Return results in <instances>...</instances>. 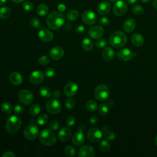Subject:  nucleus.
Masks as SVG:
<instances>
[{
    "mask_svg": "<svg viewBox=\"0 0 157 157\" xmlns=\"http://www.w3.org/2000/svg\"><path fill=\"white\" fill-rule=\"evenodd\" d=\"M30 24L34 28H39L41 26V24H40V20L36 18V17H33L30 20Z\"/></svg>",
    "mask_w": 157,
    "mask_h": 157,
    "instance_id": "40",
    "label": "nucleus"
},
{
    "mask_svg": "<svg viewBox=\"0 0 157 157\" xmlns=\"http://www.w3.org/2000/svg\"><path fill=\"white\" fill-rule=\"evenodd\" d=\"M22 7L26 11H31L34 8V4L31 1H26L23 3Z\"/></svg>",
    "mask_w": 157,
    "mask_h": 157,
    "instance_id": "42",
    "label": "nucleus"
},
{
    "mask_svg": "<svg viewBox=\"0 0 157 157\" xmlns=\"http://www.w3.org/2000/svg\"><path fill=\"white\" fill-rule=\"evenodd\" d=\"M39 39L44 42H49L53 39V34L52 31L45 28H42L38 33Z\"/></svg>",
    "mask_w": 157,
    "mask_h": 157,
    "instance_id": "14",
    "label": "nucleus"
},
{
    "mask_svg": "<svg viewBox=\"0 0 157 157\" xmlns=\"http://www.w3.org/2000/svg\"><path fill=\"white\" fill-rule=\"evenodd\" d=\"M127 42L126 34L122 31H115L109 37L110 44L115 48H121L123 47Z\"/></svg>",
    "mask_w": 157,
    "mask_h": 157,
    "instance_id": "2",
    "label": "nucleus"
},
{
    "mask_svg": "<svg viewBox=\"0 0 157 157\" xmlns=\"http://www.w3.org/2000/svg\"><path fill=\"white\" fill-rule=\"evenodd\" d=\"M86 109L90 112H94L98 109L97 102L94 100H89L86 104Z\"/></svg>",
    "mask_w": 157,
    "mask_h": 157,
    "instance_id": "30",
    "label": "nucleus"
},
{
    "mask_svg": "<svg viewBox=\"0 0 157 157\" xmlns=\"http://www.w3.org/2000/svg\"><path fill=\"white\" fill-rule=\"evenodd\" d=\"M11 1L15 3H20V2H22L24 0H11Z\"/></svg>",
    "mask_w": 157,
    "mask_h": 157,
    "instance_id": "59",
    "label": "nucleus"
},
{
    "mask_svg": "<svg viewBox=\"0 0 157 157\" xmlns=\"http://www.w3.org/2000/svg\"><path fill=\"white\" fill-rule=\"evenodd\" d=\"M39 140L45 145L51 146L56 143V137L52 129H44L40 132Z\"/></svg>",
    "mask_w": 157,
    "mask_h": 157,
    "instance_id": "3",
    "label": "nucleus"
},
{
    "mask_svg": "<svg viewBox=\"0 0 157 157\" xmlns=\"http://www.w3.org/2000/svg\"><path fill=\"white\" fill-rule=\"evenodd\" d=\"M38 63L41 65L45 66L50 63V58L45 55L42 56L38 59Z\"/></svg>",
    "mask_w": 157,
    "mask_h": 157,
    "instance_id": "43",
    "label": "nucleus"
},
{
    "mask_svg": "<svg viewBox=\"0 0 157 157\" xmlns=\"http://www.w3.org/2000/svg\"><path fill=\"white\" fill-rule=\"evenodd\" d=\"M104 34V29L99 25L91 27L88 31V35L93 39H99Z\"/></svg>",
    "mask_w": 157,
    "mask_h": 157,
    "instance_id": "18",
    "label": "nucleus"
},
{
    "mask_svg": "<svg viewBox=\"0 0 157 157\" xmlns=\"http://www.w3.org/2000/svg\"><path fill=\"white\" fill-rule=\"evenodd\" d=\"M75 31L78 34H83V33H84L85 32V28L84 27V26L79 25L76 26Z\"/></svg>",
    "mask_w": 157,
    "mask_h": 157,
    "instance_id": "50",
    "label": "nucleus"
},
{
    "mask_svg": "<svg viewBox=\"0 0 157 157\" xmlns=\"http://www.w3.org/2000/svg\"><path fill=\"white\" fill-rule=\"evenodd\" d=\"M24 111V107L20 105H16L13 108V112L16 114H21Z\"/></svg>",
    "mask_w": 157,
    "mask_h": 157,
    "instance_id": "48",
    "label": "nucleus"
},
{
    "mask_svg": "<svg viewBox=\"0 0 157 157\" xmlns=\"http://www.w3.org/2000/svg\"><path fill=\"white\" fill-rule=\"evenodd\" d=\"M115 56V52L112 48L107 47L104 48L102 52V56L106 61H111L113 59Z\"/></svg>",
    "mask_w": 157,
    "mask_h": 157,
    "instance_id": "23",
    "label": "nucleus"
},
{
    "mask_svg": "<svg viewBox=\"0 0 157 157\" xmlns=\"http://www.w3.org/2000/svg\"><path fill=\"white\" fill-rule=\"evenodd\" d=\"M9 79L10 82L14 85H20L23 82V77L19 72H13L10 74Z\"/></svg>",
    "mask_w": 157,
    "mask_h": 157,
    "instance_id": "22",
    "label": "nucleus"
},
{
    "mask_svg": "<svg viewBox=\"0 0 157 157\" xmlns=\"http://www.w3.org/2000/svg\"><path fill=\"white\" fill-rule=\"evenodd\" d=\"M99 23L102 26H107L110 23V20L105 17H102L99 19Z\"/></svg>",
    "mask_w": 157,
    "mask_h": 157,
    "instance_id": "49",
    "label": "nucleus"
},
{
    "mask_svg": "<svg viewBox=\"0 0 157 157\" xmlns=\"http://www.w3.org/2000/svg\"><path fill=\"white\" fill-rule=\"evenodd\" d=\"M104 136V137L106 139L109 140H113L116 137V136H115V133L112 131H107L105 132Z\"/></svg>",
    "mask_w": 157,
    "mask_h": 157,
    "instance_id": "45",
    "label": "nucleus"
},
{
    "mask_svg": "<svg viewBox=\"0 0 157 157\" xmlns=\"http://www.w3.org/2000/svg\"><path fill=\"white\" fill-rule=\"evenodd\" d=\"M2 156L3 157H15V155L13 152L11 151H7L4 152L2 155Z\"/></svg>",
    "mask_w": 157,
    "mask_h": 157,
    "instance_id": "51",
    "label": "nucleus"
},
{
    "mask_svg": "<svg viewBox=\"0 0 157 157\" xmlns=\"http://www.w3.org/2000/svg\"><path fill=\"white\" fill-rule=\"evenodd\" d=\"M48 121V116L45 113H42L37 118V123L39 125H44Z\"/></svg>",
    "mask_w": 157,
    "mask_h": 157,
    "instance_id": "34",
    "label": "nucleus"
},
{
    "mask_svg": "<svg viewBox=\"0 0 157 157\" xmlns=\"http://www.w3.org/2000/svg\"><path fill=\"white\" fill-rule=\"evenodd\" d=\"M95 155L94 148L88 145H85L80 147L78 151L79 157H93Z\"/></svg>",
    "mask_w": 157,
    "mask_h": 157,
    "instance_id": "13",
    "label": "nucleus"
},
{
    "mask_svg": "<svg viewBox=\"0 0 157 157\" xmlns=\"http://www.w3.org/2000/svg\"><path fill=\"white\" fill-rule=\"evenodd\" d=\"M102 136V132L100 129L96 128L90 129L87 132V138L92 143L98 142L101 139Z\"/></svg>",
    "mask_w": 157,
    "mask_h": 157,
    "instance_id": "10",
    "label": "nucleus"
},
{
    "mask_svg": "<svg viewBox=\"0 0 157 157\" xmlns=\"http://www.w3.org/2000/svg\"><path fill=\"white\" fill-rule=\"evenodd\" d=\"M65 21L64 15L60 12L53 11L47 17V26L53 30L59 29Z\"/></svg>",
    "mask_w": 157,
    "mask_h": 157,
    "instance_id": "1",
    "label": "nucleus"
},
{
    "mask_svg": "<svg viewBox=\"0 0 157 157\" xmlns=\"http://www.w3.org/2000/svg\"><path fill=\"white\" fill-rule=\"evenodd\" d=\"M155 142L156 145L157 146V135H156V137H155Z\"/></svg>",
    "mask_w": 157,
    "mask_h": 157,
    "instance_id": "62",
    "label": "nucleus"
},
{
    "mask_svg": "<svg viewBox=\"0 0 157 157\" xmlns=\"http://www.w3.org/2000/svg\"><path fill=\"white\" fill-rule=\"evenodd\" d=\"M23 134L26 139L31 140H34L39 135V128L36 125L31 124L25 128Z\"/></svg>",
    "mask_w": 157,
    "mask_h": 157,
    "instance_id": "8",
    "label": "nucleus"
},
{
    "mask_svg": "<svg viewBox=\"0 0 157 157\" xmlns=\"http://www.w3.org/2000/svg\"><path fill=\"white\" fill-rule=\"evenodd\" d=\"M82 48L86 51H91L93 47V42L89 38H84L81 43Z\"/></svg>",
    "mask_w": 157,
    "mask_h": 157,
    "instance_id": "27",
    "label": "nucleus"
},
{
    "mask_svg": "<svg viewBox=\"0 0 157 157\" xmlns=\"http://www.w3.org/2000/svg\"><path fill=\"white\" fill-rule=\"evenodd\" d=\"M107 44V41L105 39H99L96 42V46L99 48H104Z\"/></svg>",
    "mask_w": 157,
    "mask_h": 157,
    "instance_id": "41",
    "label": "nucleus"
},
{
    "mask_svg": "<svg viewBox=\"0 0 157 157\" xmlns=\"http://www.w3.org/2000/svg\"><path fill=\"white\" fill-rule=\"evenodd\" d=\"M39 93L40 94L45 98H49L52 96V91L50 89L46 86H41L39 90Z\"/></svg>",
    "mask_w": 157,
    "mask_h": 157,
    "instance_id": "31",
    "label": "nucleus"
},
{
    "mask_svg": "<svg viewBox=\"0 0 157 157\" xmlns=\"http://www.w3.org/2000/svg\"><path fill=\"white\" fill-rule=\"evenodd\" d=\"M48 7L47 5L44 4H41L37 6L36 12L39 16L44 17L48 13Z\"/></svg>",
    "mask_w": 157,
    "mask_h": 157,
    "instance_id": "26",
    "label": "nucleus"
},
{
    "mask_svg": "<svg viewBox=\"0 0 157 157\" xmlns=\"http://www.w3.org/2000/svg\"><path fill=\"white\" fill-rule=\"evenodd\" d=\"M78 129L79 131L83 132L85 129V126L84 124H80L78 126Z\"/></svg>",
    "mask_w": 157,
    "mask_h": 157,
    "instance_id": "55",
    "label": "nucleus"
},
{
    "mask_svg": "<svg viewBox=\"0 0 157 157\" xmlns=\"http://www.w3.org/2000/svg\"><path fill=\"white\" fill-rule=\"evenodd\" d=\"M21 126V120L15 115L10 116L6 121V128L10 134H15L19 131Z\"/></svg>",
    "mask_w": 157,
    "mask_h": 157,
    "instance_id": "4",
    "label": "nucleus"
},
{
    "mask_svg": "<svg viewBox=\"0 0 157 157\" xmlns=\"http://www.w3.org/2000/svg\"><path fill=\"white\" fill-rule=\"evenodd\" d=\"M44 78V74L40 70H36L32 72L29 75V80L34 85L39 84Z\"/></svg>",
    "mask_w": 157,
    "mask_h": 157,
    "instance_id": "15",
    "label": "nucleus"
},
{
    "mask_svg": "<svg viewBox=\"0 0 157 157\" xmlns=\"http://www.w3.org/2000/svg\"><path fill=\"white\" fill-rule=\"evenodd\" d=\"M85 140V137L84 134L82 131H79L75 132L73 135V137L72 139V143L74 144V145L76 146H80L82 145L84 143Z\"/></svg>",
    "mask_w": 157,
    "mask_h": 157,
    "instance_id": "20",
    "label": "nucleus"
},
{
    "mask_svg": "<svg viewBox=\"0 0 157 157\" xmlns=\"http://www.w3.org/2000/svg\"><path fill=\"white\" fill-rule=\"evenodd\" d=\"M134 54L128 48H123L120 49L117 53V58L119 60L122 61H129L133 56Z\"/></svg>",
    "mask_w": 157,
    "mask_h": 157,
    "instance_id": "16",
    "label": "nucleus"
},
{
    "mask_svg": "<svg viewBox=\"0 0 157 157\" xmlns=\"http://www.w3.org/2000/svg\"><path fill=\"white\" fill-rule=\"evenodd\" d=\"M131 42L132 44L136 47H140L144 44V37L139 33L134 34L131 38Z\"/></svg>",
    "mask_w": 157,
    "mask_h": 157,
    "instance_id": "25",
    "label": "nucleus"
},
{
    "mask_svg": "<svg viewBox=\"0 0 157 157\" xmlns=\"http://www.w3.org/2000/svg\"><path fill=\"white\" fill-rule=\"evenodd\" d=\"M150 0H140L141 2H144V3H147V2H148Z\"/></svg>",
    "mask_w": 157,
    "mask_h": 157,
    "instance_id": "61",
    "label": "nucleus"
},
{
    "mask_svg": "<svg viewBox=\"0 0 157 157\" xmlns=\"http://www.w3.org/2000/svg\"><path fill=\"white\" fill-rule=\"evenodd\" d=\"M132 11L135 15H140L144 13V9L140 5L136 4L132 7Z\"/></svg>",
    "mask_w": 157,
    "mask_h": 157,
    "instance_id": "38",
    "label": "nucleus"
},
{
    "mask_svg": "<svg viewBox=\"0 0 157 157\" xmlns=\"http://www.w3.org/2000/svg\"><path fill=\"white\" fill-rule=\"evenodd\" d=\"M128 10L127 4L122 0H117L113 6V12L115 15L121 17L124 15Z\"/></svg>",
    "mask_w": 157,
    "mask_h": 157,
    "instance_id": "9",
    "label": "nucleus"
},
{
    "mask_svg": "<svg viewBox=\"0 0 157 157\" xmlns=\"http://www.w3.org/2000/svg\"><path fill=\"white\" fill-rule=\"evenodd\" d=\"M11 14V10L8 7H2L0 9V18L2 20L7 19Z\"/></svg>",
    "mask_w": 157,
    "mask_h": 157,
    "instance_id": "28",
    "label": "nucleus"
},
{
    "mask_svg": "<svg viewBox=\"0 0 157 157\" xmlns=\"http://www.w3.org/2000/svg\"><path fill=\"white\" fill-rule=\"evenodd\" d=\"M109 87L104 84H101L94 90V97L99 101H104L109 98Z\"/></svg>",
    "mask_w": 157,
    "mask_h": 157,
    "instance_id": "5",
    "label": "nucleus"
},
{
    "mask_svg": "<svg viewBox=\"0 0 157 157\" xmlns=\"http://www.w3.org/2000/svg\"><path fill=\"white\" fill-rule=\"evenodd\" d=\"M75 123V118L74 116H69L66 120V124L68 126H73Z\"/></svg>",
    "mask_w": 157,
    "mask_h": 157,
    "instance_id": "47",
    "label": "nucleus"
},
{
    "mask_svg": "<svg viewBox=\"0 0 157 157\" xmlns=\"http://www.w3.org/2000/svg\"><path fill=\"white\" fill-rule=\"evenodd\" d=\"M82 21L87 25H92L94 24L97 20L96 13L91 10H86L82 15Z\"/></svg>",
    "mask_w": 157,
    "mask_h": 157,
    "instance_id": "11",
    "label": "nucleus"
},
{
    "mask_svg": "<svg viewBox=\"0 0 157 157\" xmlns=\"http://www.w3.org/2000/svg\"><path fill=\"white\" fill-rule=\"evenodd\" d=\"M111 10V6L107 1L101 2L97 7V10L98 13L102 15L108 14Z\"/></svg>",
    "mask_w": 157,
    "mask_h": 157,
    "instance_id": "19",
    "label": "nucleus"
},
{
    "mask_svg": "<svg viewBox=\"0 0 157 157\" xmlns=\"http://www.w3.org/2000/svg\"><path fill=\"white\" fill-rule=\"evenodd\" d=\"M153 6L154 8L157 9V0H153Z\"/></svg>",
    "mask_w": 157,
    "mask_h": 157,
    "instance_id": "58",
    "label": "nucleus"
},
{
    "mask_svg": "<svg viewBox=\"0 0 157 157\" xmlns=\"http://www.w3.org/2000/svg\"><path fill=\"white\" fill-rule=\"evenodd\" d=\"M18 98L19 101L25 105L31 104L34 99L33 93L28 90H21L18 93Z\"/></svg>",
    "mask_w": 157,
    "mask_h": 157,
    "instance_id": "6",
    "label": "nucleus"
},
{
    "mask_svg": "<svg viewBox=\"0 0 157 157\" xmlns=\"http://www.w3.org/2000/svg\"><path fill=\"white\" fill-rule=\"evenodd\" d=\"M126 1L129 4H134L137 1V0H126Z\"/></svg>",
    "mask_w": 157,
    "mask_h": 157,
    "instance_id": "57",
    "label": "nucleus"
},
{
    "mask_svg": "<svg viewBox=\"0 0 157 157\" xmlns=\"http://www.w3.org/2000/svg\"><path fill=\"white\" fill-rule=\"evenodd\" d=\"M64 53V50L61 47L55 46L50 49L49 55L53 60H59L63 56Z\"/></svg>",
    "mask_w": 157,
    "mask_h": 157,
    "instance_id": "17",
    "label": "nucleus"
},
{
    "mask_svg": "<svg viewBox=\"0 0 157 157\" xmlns=\"http://www.w3.org/2000/svg\"><path fill=\"white\" fill-rule=\"evenodd\" d=\"M109 107L106 104H101L98 108V112L102 116H105L109 112Z\"/></svg>",
    "mask_w": 157,
    "mask_h": 157,
    "instance_id": "36",
    "label": "nucleus"
},
{
    "mask_svg": "<svg viewBox=\"0 0 157 157\" xmlns=\"http://www.w3.org/2000/svg\"><path fill=\"white\" fill-rule=\"evenodd\" d=\"M49 128L53 131H56L59 128V122L58 120H52L49 124Z\"/></svg>",
    "mask_w": 157,
    "mask_h": 157,
    "instance_id": "44",
    "label": "nucleus"
},
{
    "mask_svg": "<svg viewBox=\"0 0 157 157\" xmlns=\"http://www.w3.org/2000/svg\"><path fill=\"white\" fill-rule=\"evenodd\" d=\"M66 9V6H65V4H59L58 5V10H59V12H64L65 10Z\"/></svg>",
    "mask_w": 157,
    "mask_h": 157,
    "instance_id": "52",
    "label": "nucleus"
},
{
    "mask_svg": "<svg viewBox=\"0 0 157 157\" xmlns=\"http://www.w3.org/2000/svg\"><path fill=\"white\" fill-rule=\"evenodd\" d=\"M71 136V131L69 128H63L58 132V138L62 142L67 141Z\"/></svg>",
    "mask_w": 157,
    "mask_h": 157,
    "instance_id": "21",
    "label": "nucleus"
},
{
    "mask_svg": "<svg viewBox=\"0 0 157 157\" xmlns=\"http://www.w3.org/2000/svg\"><path fill=\"white\" fill-rule=\"evenodd\" d=\"M7 0H0V6H3L6 4Z\"/></svg>",
    "mask_w": 157,
    "mask_h": 157,
    "instance_id": "60",
    "label": "nucleus"
},
{
    "mask_svg": "<svg viewBox=\"0 0 157 157\" xmlns=\"http://www.w3.org/2000/svg\"><path fill=\"white\" fill-rule=\"evenodd\" d=\"M53 96L55 99H58L60 96V91L59 90H55L53 93Z\"/></svg>",
    "mask_w": 157,
    "mask_h": 157,
    "instance_id": "54",
    "label": "nucleus"
},
{
    "mask_svg": "<svg viewBox=\"0 0 157 157\" xmlns=\"http://www.w3.org/2000/svg\"><path fill=\"white\" fill-rule=\"evenodd\" d=\"M75 105V101L71 98V97H69L68 99H67L65 101V106L68 109H72L74 108Z\"/></svg>",
    "mask_w": 157,
    "mask_h": 157,
    "instance_id": "39",
    "label": "nucleus"
},
{
    "mask_svg": "<svg viewBox=\"0 0 157 157\" xmlns=\"http://www.w3.org/2000/svg\"><path fill=\"white\" fill-rule=\"evenodd\" d=\"M71 28V25H70V23H67L64 24V28L66 29L67 30H69Z\"/></svg>",
    "mask_w": 157,
    "mask_h": 157,
    "instance_id": "56",
    "label": "nucleus"
},
{
    "mask_svg": "<svg viewBox=\"0 0 157 157\" xmlns=\"http://www.w3.org/2000/svg\"><path fill=\"white\" fill-rule=\"evenodd\" d=\"M45 75L48 78L52 77L55 75V70L52 67H48L45 71Z\"/></svg>",
    "mask_w": 157,
    "mask_h": 157,
    "instance_id": "46",
    "label": "nucleus"
},
{
    "mask_svg": "<svg viewBox=\"0 0 157 157\" xmlns=\"http://www.w3.org/2000/svg\"><path fill=\"white\" fill-rule=\"evenodd\" d=\"M98 119L96 116L93 115V116L91 117V118L90 119V122L91 124H96L98 123Z\"/></svg>",
    "mask_w": 157,
    "mask_h": 157,
    "instance_id": "53",
    "label": "nucleus"
},
{
    "mask_svg": "<svg viewBox=\"0 0 157 157\" xmlns=\"http://www.w3.org/2000/svg\"><path fill=\"white\" fill-rule=\"evenodd\" d=\"M108 1L110 2H116L117 0H108Z\"/></svg>",
    "mask_w": 157,
    "mask_h": 157,
    "instance_id": "63",
    "label": "nucleus"
},
{
    "mask_svg": "<svg viewBox=\"0 0 157 157\" xmlns=\"http://www.w3.org/2000/svg\"><path fill=\"white\" fill-rule=\"evenodd\" d=\"M40 112V107L38 104H33L29 109V113L32 116H36Z\"/></svg>",
    "mask_w": 157,
    "mask_h": 157,
    "instance_id": "35",
    "label": "nucleus"
},
{
    "mask_svg": "<svg viewBox=\"0 0 157 157\" xmlns=\"http://www.w3.org/2000/svg\"><path fill=\"white\" fill-rule=\"evenodd\" d=\"M78 17H79V12H78V10L75 9H73L69 11L66 15V18L69 21H72L76 20L78 18Z\"/></svg>",
    "mask_w": 157,
    "mask_h": 157,
    "instance_id": "29",
    "label": "nucleus"
},
{
    "mask_svg": "<svg viewBox=\"0 0 157 157\" xmlns=\"http://www.w3.org/2000/svg\"><path fill=\"white\" fill-rule=\"evenodd\" d=\"M78 90V85L73 82L67 83L64 88V93L68 97H72L75 96Z\"/></svg>",
    "mask_w": 157,
    "mask_h": 157,
    "instance_id": "12",
    "label": "nucleus"
},
{
    "mask_svg": "<svg viewBox=\"0 0 157 157\" xmlns=\"http://www.w3.org/2000/svg\"><path fill=\"white\" fill-rule=\"evenodd\" d=\"M99 149L102 153L108 152L110 149V143L106 140H102L100 145H99Z\"/></svg>",
    "mask_w": 157,
    "mask_h": 157,
    "instance_id": "32",
    "label": "nucleus"
},
{
    "mask_svg": "<svg viewBox=\"0 0 157 157\" xmlns=\"http://www.w3.org/2000/svg\"><path fill=\"white\" fill-rule=\"evenodd\" d=\"M1 110L2 111L6 113V114H9L11 113L12 110V104L9 102H4L1 104Z\"/></svg>",
    "mask_w": 157,
    "mask_h": 157,
    "instance_id": "33",
    "label": "nucleus"
},
{
    "mask_svg": "<svg viewBox=\"0 0 157 157\" xmlns=\"http://www.w3.org/2000/svg\"><path fill=\"white\" fill-rule=\"evenodd\" d=\"M46 109L52 114H57L61 110V105L57 99L52 98L46 103Z\"/></svg>",
    "mask_w": 157,
    "mask_h": 157,
    "instance_id": "7",
    "label": "nucleus"
},
{
    "mask_svg": "<svg viewBox=\"0 0 157 157\" xmlns=\"http://www.w3.org/2000/svg\"><path fill=\"white\" fill-rule=\"evenodd\" d=\"M64 150V153L68 156H75L76 153L75 148L71 145H67L65 147Z\"/></svg>",
    "mask_w": 157,
    "mask_h": 157,
    "instance_id": "37",
    "label": "nucleus"
},
{
    "mask_svg": "<svg viewBox=\"0 0 157 157\" xmlns=\"http://www.w3.org/2000/svg\"><path fill=\"white\" fill-rule=\"evenodd\" d=\"M136 28V21L132 18L127 19L123 23V30L126 33H131Z\"/></svg>",
    "mask_w": 157,
    "mask_h": 157,
    "instance_id": "24",
    "label": "nucleus"
}]
</instances>
